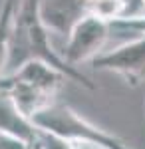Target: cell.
<instances>
[{
  "label": "cell",
  "mask_w": 145,
  "mask_h": 149,
  "mask_svg": "<svg viewBox=\"0 0 145 149\" xmlns=\"http://www.w3.org/2000/svg\"><path fill=\"white\" fill-rule=\"evenodd\" d=\"M0 133L20 139L32 147H36L38 141V129L28 117H24L16 109V105L4 92H0Z\"/></svg>",
  "instance_id": "6"
},
{
  "label": "cell",
  "mask_w": 145,
  "mask_h": 149,
  "mask_svg": "<svg viewBox=\"0 0 145 149\" xmlns=\"http://www.w3.org/2000/svg\"><path fill=\"white\" fill-rule=\"evenodd\" d=\"M38 16L48 34L68 38L74 26L86 16L84 0H38Z\"/></svg>",
  "instance_id": "5"
},
{
  "label": "cell",
  "mask_w": 145,
  "mask_h": 149,
  "mask_svg": "<svg viewBox=\"0 0 145 149\" xmlns=\"http://www.w3.org/2000/svg\"><path fill=\"white\" fill-rule=\"evenodd\" d=\"M139 16H145V0H127V16L125 18H139Z\"/></svg>",
  "instance_id": "12"
},
{
  "label": "cell",
  "mask_w": 145,
  "mask_h": 149,
  "mask_svg": "<svg viewBox=\"0 0 145 149\" xmlns=\"http://www.w3.org/2000/svg\"><path fill=\"white\" fill-rule=\"evenodd\" d=\"M16 8H18V0H4V4L0 8V76H4V72H6Z\"/></svg>",
  "instance_id": "8"
},
{
  "label": "cell",
  "mask_w": 145,
  "mask_h": 149,
  "mask_svg": "<svg viewBox=\"0 0 145 149\" xmlns=\"http://www.w3.org/2000/svg\"><path fill=\"white\" fill-rule=\"evenodd\" d=\"M34 149H74V147H72V143L66 141V139L38 129V141H36V147Z\"/></svg>",
  "instance_id": "9"
},
{
  "label": "cell",
  "mask_w": 145,
  "mask_h": 149,
  "mask_svg": "<svg viewBox=\"0 0 145 149\" xmlns=\"http://www.w3.org/2000/svg\"><path fill=\"white\" fill-rule=\"evenodd\" d=\"M109 30L112 24L101 22L91 16H84L66 38V46L60 52V58L72 68H78L84 62H91L101 54Z\"/></svg>",
  "instance_id": "3"
},
{
  "label": "cell",
  "mask_w": 145,
  "mask_h": 149,
  "mask_svg": "<svg viewBox=\"0 0 145 149\" xmlns=\"http://www.w3.org/2000/svg\"><path fill=\"white\" fill-rule=\"evenodd\" d=\"M68 78L40 60H30L18 70L0 76V92H4L16 109L32 119L38 111L56 103L58 92Z\"/></svg>",
  "instance_id": "2"
},
{
  "label": "cell",
  "mask_w": 145,
  "mask_h": 149,
  "mask_svg": "<svg viewBox=\"0 0 145 149\" xmlns=\"http://www.w3.org/2000/svg\"><path fill=\"white\" fill-rule=\"evenodd\" d=\"M93 70L117 74L131 88H137L145 81V36H137L131 42L103 52L91 62Z\"/></svg>",
  "instance_id": "4"
},
{
  "label": "cell",
  "mask_w": 145,
  "mask_h": 149,
  "mask_svg": "<svg viewBox=\"0 0 145 149\" xmlns=\"http://www.w3.org/2000/svg\"><path fill=\"white\" fill-rule=\"evenodd\" d=\"M74 149H101V147H96V145H89V143H72Z\"/></svg>",
  "instance_id": "13"
},
{
  "label": "cell",
  "mask_w": 145,
  "mask_h": 149,
  "mask_svg": "<svg viewBox=\"0 0 145 149\" xmlns=\"http://www.w3.org/2000/svg\"><path fill=\"white\" fill-rule=\"evenodd\" d=\"M30 60H40L50 68L58 70L60 74H64L68 80L78 81L79 86L88 90H96V86L89 81L88 76L82 74L78 68L68 66L54 50V46L50 44V34L42 26L40 16H38V0H18V8H16L14 24H12L10 52H8L4 74L18 70L22 64Z\"/></svg>",
  "instance_id": "1"
},
{
  "label": "cell",
  "mask_w": 145,
  "mask_h": 149,
  "mask_svg": "<svg viewBox=\"0 0 145 149\" xmlns=\"http://www.w3.org/2000/svg\"><path fill=\"white\" fill-rule=\"evenodd\" d=\"M0 149H34V147L28 145V143H24V141H20V139H14L10 135L0 133Z\"/></svg>",
  "instance_id": "11"
},
{
  "label": "cell",
  "mask_w": 145,
  "mask_h": 149,
  "mask_svg": "<svg viewBox=\"0 0 145 149\" xmlns=\"http://www.w3.org/2000/svg\"><path fill=\"white\" fill-rule=\"evenodd\" d=\"M86 16L113 24L127 16V0H84Z\"/></svg>",
  "instance_id": "7"
},
{
  "label": "cell",
  "mask_w": 145,
  "mask_h": 149,
  "mask_svg": "<svg viewBox=\"0 0 145 149\" xmlns=\"http://www.w3.org/2000/svg\"><path fill=\"white\" fill-rule=\"evenodd\" d=\"M112 28H123V30H131V32H139L145 36V16L139 18H123L112 24Z\"/></svg>",
  "instance_id": "10"
}]
</instances>
